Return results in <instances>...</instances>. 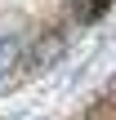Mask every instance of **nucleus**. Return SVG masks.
Listing matches in <instances>:
<instances>
[{
  "label": "nucleus",
  "mask_w": 116,
  "mask_h": 120,
  "mask_svg": "<svg viewBox=\"0 0 116 120\" xmlns=\"http://www.w3.org/2000/svg\"><path fill=\"white\" fill-rule=\"evenodd\" d=\"M63 45H67V40H63V31H45V36L22 53V58H27V71H31V76H45L49 67H58V62H63V53H67Z\"/></svg>",
  "instance_id": "f257e3e1"
},
{
  "label": "nucleus",
  "mask_w": 116,
  "mask_h": 120,
  "mask_svg": "<svg viewBox=\"0 0 116 120\" xmlns=\"http://www.w3.org/2000/svg\"><path fill=\"white\" fill-rule=\"evenodd\" d=\"M22 53H27V40H22L18 31H4V36H0V76H9V71L22 62Z\"/></svg>",
  "instance_id": "f03ea898"
},
{
  "label": "nucleus",
  "mask_w": 116,
  "mask_h": 120,
  "mask_svg": "<svg viewBox=\"0 0 116 120\" xmlns=\"http://www.w3.org/2000/svg\"><path fill=\"white\" fill-rule=\"evenodd\" d=\"M107 4L112 0H72V18L76 22H94L98 13H107Z\"/></svg>",
  "instance_id": "7ed1b4c3"
},
{
  "label": "nucleus",
  "mask_w": 116,
  "mask_h": 120,
  "mask_svg": "<svg viewBox=\"0 0 116 120\" xmlns=\"http://www.w3.org/2000/svg\"><path fill=\"white\" fill-rule=\"evenodd\" d=\"M85 120H116V107H112V102H98V107H94Z\"/></svg>",
  "instance_id": "20e7f679"
},
{
  "label": "nucleus",
  "mask_w": 116,
  "mask_h": 120,
  "mask_svg": "<svg viewBox=\"0 0 116 120\" xmlns=\"http://www.w3.org/2000/svg\"><path fill=\"white\" fill-rule=\"evenodd\" d=\"M107 89H112V94H116V76H112V85H107Z\"/></svg>",
  "instance_id": "39448f33"
}]
</instances>
